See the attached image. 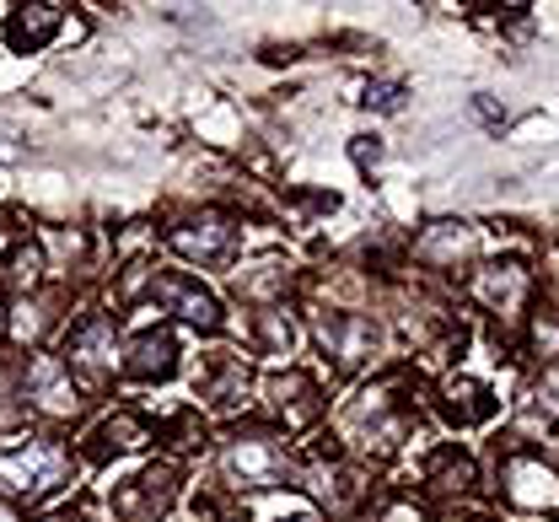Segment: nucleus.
I'll return each mask as SVG.
<instances>
[{
  "instance_id": "nucleus-1",
  "label": "nucleus",
  "mask_w": 559,
  "mask_h": 522,
  "mask_svg": "<svg viewBox=\"0 0 559 522\" xmlns=\"http://www.w3.org/2000/svg\"><path fill=\"white\" fill-rule=\"evenodd\" d=\"M75 474V452L60 437H11L0 442V496L44 501Z\"/></svg>"
},
{
  "instance_id": "nucleus-2",
  "label": "nucleus",
  "mask_w": 559,
  "mask_h": 522,
  "mask_svg": "<svg viewBox=\"0 0 559 522\" xmlns=\"http://www.w3.org/2000/svg\"><path fill=\"white\" fill-rule=\"evenodd\" d=\"M221 479L231 490H275L290 479V452L285 437L270 426H237L221 442Z\"/></svg>"
},
{
  "instance_id": "nucleus-3",
  "label": "nucleus",
  "mask_w": 559,
  "mask_h": 522,
  "mask_svg": "<svg viewBox=\"0 0 559 522\" xmlns=\"http://www.w3.org/2000/svg\"><path fill=\"white\" fill-rule=\"evenodd\" d=\"M75 377L81 393H103L114 372L124 367V351H119V323L108 312H81L66 334V356H60Z\"/></svg>"
},
{
  "instance_id": "nucleus-4",
  "label": "nucleus",
  "mask_w": 559,
  "mask_h": 522,
  "mask_svg": "<svg viewBox=\"0 0 559 522\" xmlns=\"http://www.w3.org/2000/svg\"><path fill=\"white\" fill-rule=\"evenodd\" d=\"M16 388H22V404H27V415H38V420H49V426H66V420H75V415L86 410V393L75 388L70 367L60 361V356H49V351H33V356H22Z\"/></svg>"
},
{
  "instance_id": "nucleus-5",
  "label": "nucleus",
  "mask_w": 559,
  "mask_h": 522,
  "mask_svg": "<svg viewBox=\"0 0 559 522\" xmlns=\"http://www.w3.org/2000/svg\"><path fill=\"white\" fill-rule=\"evenodd\" d=\"M237 237H242V226L231 211H189L167 226V248L189 264H210V270L237 259Z\"/></svg>"
},
{
  "instance_id": "nucleus-6",
  "label": "nucleus",
  "mask_w": 559,
  "mask_h": 522,
  "mask_svg": "<svg viewBox=\"0 0 559 522\" xmlns=\"http://www.w3.org/2000/svg\"><path fill=\"white\" fill-rule=\"evenodd\" d=\"M312 334L323 345V356L334 361V372H360L377 361L382 351V329L366 318V312H345V307H329L312 318Z\"/></svg>"
},
{
  "instance_id": "nucleus-7",
  "label": "nucleus",
  "mask_w": 559,
  "mask_h": 522,
  "mask_svg": "<svg viewBox=\"0 0 559 522\" xmlns=\"http://www.w3.org/2000/svg\"><path fill=\"white\" fill-rule=\"evenodd\" d=\"M404 431H409V410L399 399V382H377L371 393H360L349 404V415H345V437L360 442V448L388 452L404 442Z\"/></svg>"
},
{
  "instance_id": "nucleus-8",
  "label": "nucleus",
  "mask_w": 559,
  "mask_h": 522,
  "mask_svg": "<svg viewBox=\"0 0 559 522\" xmlns=\"http://www.w3.org/2000/svg\"><path fill=\"white\" fill-rule=\"evenodd\" d=\"M500 490L522 512H559V468L538 452H506L500 463Z\"/></svg>"
},
{
  "instance_id": "nucleus-9",
  "label": "nucleus",
  "mask_w": 559,
  "mask_h": 522,
  "mask_svg": "<svg viewBox=\"0 0 559 522\" xmlns=\"http://www.w3.org/2000/svg\"><path fill=\"white\" fill-rule=\"evenodd\" d=\"M468 297L479 301L485 312H495L500 323H516L533 301V275L522 264H485L468 275Z\"/></svg>"
},
{
  "instance_id": "nucleus-10",
  "label": "nucleus",
  "mask_w": 559,
  "mask_h": 522,
  "mask_svg": "<svg viewBox=\"0 0 559 522\" xmlns=\"http://www.w3.org/2000/svg\"><path fill=\"white\" fill-rule=\"evenodd\" d=\"M264 404H270V415H275L285 431H307V426L323 420V388H318V377L290 372V367L264 382Z\"/></svg>"
},
{
  "instance_id": "nucleus-11",
  "label": "nucleus",
  "mask_w": 559,
  "mask_h": 522,
  "mask_svg": "<svg viewBox=\"0 0 559 522\" xmlns=\"http://www.w3.org/2000/svg\"><path fill=\"white\" fill-rule=\"evenodd\" d=\"M151 301H162L167 312H178L183 323H194L205 334L221 329V301L210 297L194 275H183V270H162V275L151 270Z\"/></svg>"
},
{
  "instance_id": "nucleus-12",
  "label": "nucleus",
  "mask_w": 559,
  "mask_h": 522,
  "mask_svg": "<svg viewBox=\"0 0 559 522\" xmlns=\"http://www.w3.org/2000/svg\"><path fill=\"white\" fill-rule=\"evenodd\" d=\"M173 496H178V468L173 463H151V468H140L135 479L119 490V518L130 522H156L167 507H173Z\"/></svg>"
},
{
  "instance_id": "nucleus-13",
  "label": "nucleus",
  "mask_w": 559,
  "mask_h": 522,
  "mask_svg": "<svg viewBox=\"0 0 559 522\" xmlns=\"http://www.w3.org/2000/svg\"><path fill=\"white\" fill-rule=\"evenodd\" d=\"M474 253H479V232L468 222H452V216L430 222L415 242V259L430 270H463V264H474Z\"/></svg>"
},
{
  "instance_id": "nucleus-14",
  "label": "nucleus",
  "mask_w": 559,
  "mask_h": 522,
  "mask_svg": "<svg viewBox=\"0 0 559 522\" xmlns=\"http://www.w3.org/2000/svg\"><path fill=\"white\" fill-rule=\"evenodd\" d=\"M66 11L70 5H55V0H27V5H16V11L5 16V44H11L16 55L49 49V44L66 33Z\"/></svg>"
},
{
  "instance_id": "nucleus-15",
  "label": "nucleus",
  "mask_w": 559,
  "mask_h": 522,
  "mask_svg": "<svg viewBox=\"0 0 559 522\" xmlns=\"http://www.w3.org/2000/svg\"><path fill=\"white\" fill-rule=\"evenodd\" d=\"M60 307L66 297L60 292H33V297H16V307L5 312V340L22 345V351H38V340L60 323Z\"/></svg>"
},
{
  "instance_id": "nucleus-16",
  "label": "nucleus",
  "mask_w": 559,
  "mask_h": 522,
  "mask_svg": "<svg viewBox=\"0 0 559 522\" xmlns=\"http://www.w3.org/2000/svg\"><path fill=\"white\" fill-rule=\"evenodd\" d=\"M124 372L135 382H162V377L178 372V340L167 329H145L135 345L124 351Z\"/></svg>"
},
{
  "instance_id": "nucleus-17",
  "label": "nucleus",
  "mask_w": 559,
  "mask_h": 522,
  "mask_svg": "<svg viewBox=\"0 0 559 522\" xmlns=\"http://www.w3.org/2000/svg\"><path fill=\"white\" fill-rule=\"evenodd\" d=\"M44 275H49V253H44V242H11L5 248V259H0V286L11 292V297H33V292H44Z\"/></svg>"
},
{
  "instance_id": "nucleus-18",
  "label": "nucleus",
  "mask_w": 559,
  "mask_h": 522,
  "mask_svg": "<svg viewBox=\"0 0 559 522\" xmlns=\"http://www.w3.org/2000/svg\"><path fill=\"white\" fill-rule=\"evenodd\" d=\"M145 442H156V431H151V420L135 415V410H114L97 431H92V458H119V452H140Z\"/></svg>"
},
{
  "instance_id": "nucleus-19",
  "label": "nucleus",
  "mask_w": 559,
  "mask_h": 522,
  "mask_svg": "<svg viewBox=\"0 0 559 522\" xmlns=\"http://www.w3.org/2000/svg\"><path fill=\"white\" fill-rule=\"evenodd\" d=\"M285 292H290V264L285 259H259L237 275V297L248 307H285Z\"/></svg>"
},
{
  "instance_id": "nucleus-20",
  "label": "nucleus",
  "mask_w": 559,
  "mask_h": 522,
  "mask_svg": "<svg viewBox=\"0 0 559 522\" xmlns=\"http://www.w3.org/2000/svg\"><path fill=\"white\" fill-rule=\"evenodd\" d=\"M441 410H447L452 426H479V420L495 415V393L474 377H447L441 382Z\"/></svg>"
},
{
  "instance_id": "nucleus-21",
  "label": "nucleus",
  "mask_w": 559,
  "mask_h": 522,
  "mask_svg": "<svg viewBox=\"0 0 559 522\" xmlns=\"http://www.w3.org/2000/svg\"><path fill=\"white\" fill-rule=\"evenodd\" d=\"M200 393L215 410H237L248 399V367L237 356H210L205 372H200Z\"/></svg>"
},
{
  "instance_id": "nucleus-22",
  "label": "nucleus",
  "mask_w": 559,
  "mask_h": 522,
  "mask_svg": "<svg viewBox=\"0 0 559 522\" xmlns=\"http://www.w3.org/2000/svg\"><path fill=\"white\" fill-rule=\"evenodd\" d=\"M248 345L259 356H290L296 351V323L285 307H253L248 312Z\"/></svg>"
},
{
  "instance_id": "nucleus-23",
  "label": "nucleus",
  "mask_w": 559,
  "mask_h": 522,
  "mask_svg": "<svg viewBox=\"0 0 559 522\" xmlns=\"http://www.w3.org/2000/svg\"><path fill=\"white\" fill-rule=\"evenodd\" d=\"M425 485H430L436 496H463V490L474 485V458L457 448H436L430 463H425Z\"/></svg>"
},
{
  "instance_id": "nucleus-24",
  "label": "nucleus",
  "mask_w": 559,
  "mask_h": 522,
  "mask_svg": "<svg viewBox=\"0 0 559 522\" xmlns=\"http://www.w3.org/2000/svg\"><path fill=\"white\" fill-rule=\"evenodd\" d=\"M167 448L173 452H200L205 448V420H200V410H183V415L167 420Z\"/></svg>"
},
{
  "instance_id": "nucleus-25",
  "label": "nucleus",
  "mask_w": 559,
  "mask_h": 522,
  "mask_svg": "<svg viewBox=\"0 0 559 522\" xmlns=\"http://www.w3.org/2000/svg\"><path fill=\"white\" fill-rule=\"evenodd\" d=\"M527 340H533V351L544 356V367L559 361V318L555 312H538V318L527 323Z\"/></svg>"
},
{
  "instance_id": "nucleus-26",
  "label": "nucleus",
  "mask_w": 559,
  "mask_h": 522,
  "mask_svg": "<svg viewBox=\"0 0 559 522\" xmlns=\"http://www.w3.org/2000/svg\"><path fill=\"white\" fill-rule=\"evenodd\" d=\"M404 97H409V92H404L399 81H371L360 103H366V108H377V114H404Z\"/></svg>"
},
{
  "instance_id": "nucleus-27",
  "label": "nucleus",
  "mask_w": 559,
  "mask_h": 522,
  "mask_svg": "<svg viewBox=\"0 0 559 522\" xmlns=\"http://www.w3.org/2000/svg\"><path fill=\"white\" fill-rule=\"evenodd\" d=\"M533 399H538V410H544V415H555V420H559V361H549V367L538 372V382H533Z\"/></svg>"
},
{
  "instance_id": "nucleus-28",
  "label": "nucleus",
  "mask_w": 559,
  "mask_h": 522,
  "mask_svg": "<svg viewBox=\"0 0 559 522\" xmlns=\"http://www.w3.org/2000/svg\"><path fill=\"white\" fill-rule=\"evenodd\" d=\"M377 522H425V512H419V501H409V496H393V501H382Z\"/></svg>"
},
{
  "instance_id": "nucleus-29",
  "label": "nucleus",
  "mask_w": 559,
  "mask_h": 522,
  "mask_svg": "<svg viewBox=\"0 0 559 522\" xmlns=\"http://www.w3.org/2000/svg\"><path fill=\"white\" fill-rule=\"evenodd\" d=\"M349 156H355L360 167H377V162H382V141H377V135H355Z\"/></svg>"
},
{
  "instance_id": "nucleus-30",
  "label": "nucleus",
  "mask_w": 559,
  "mask_h": 522,
  "mask_svg": "<svg viewBox=\"0 0 559 522\" xmlns=\"http://www.w3.org/2000/svg\"><path fill=\"white\" fill-rule=\"evenodd\" d=\"M38 522H81V512H75V507H55L49 518H38Z\"/></svg>"
},
{
  "instance_id": "nucleus-31",
  "label": "nucleus",
  "mask_w": 559,
  "mask_h": 522,
  "mask_svg": "<svg viewBox=\"0 0 559 522\" xmlns=\"http://www.w3.org/2000/svg\"><path fill=\"white\" fill-rule=\"evenodd\" d=\"M280 522H323L318 512H296V518H280Z\"/></svg>"
},
{
  "instance_id": "nucleus-32",
  "label": "nucleus",
  "mask_w": 559,
  "mask_h": 522,
  "mask_svg": "<svg viewBox=\"0 0 559 522\" xmlns=\"http://www.w3.org/2000/svg\"><path fill=\"white\" fill-rule=\"evenodd\" d=\"M0 340H5V307H0Z\"/></svg>"
},
{
  "instance_id": "nucleus-33",
  "label": "nucleus",
  "mask_w": 559,
  "mask_h": 522,
  "mask_svg": "<svg viewBox=\"0 0 559 522\" xmlns=\"http://www.w3.org/2000/svg\"><path fill=\"white\" fill-rule=\"evenodd\" d=\"M81 522H114V518H81Z\"/></svg>"
}]
</instances>
